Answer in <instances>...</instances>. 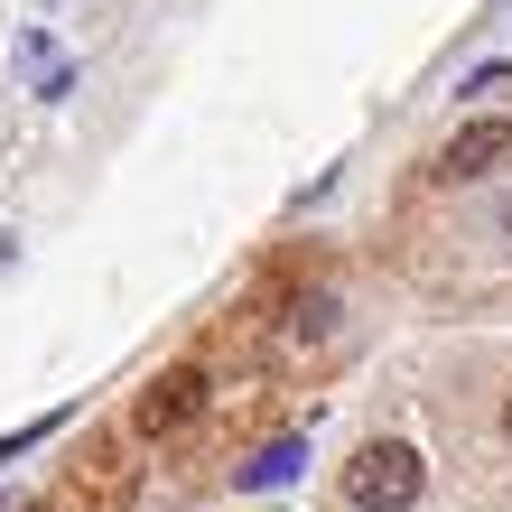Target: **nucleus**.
Here are the masks:
<instances>
[{
  "label": "nucleus",
  "mask_w": 512,
  "mask_h": 512,
  "mask_svg": "<svg viewBox=\"0 0 512 512\" xmlns=\"http://www.w3.org/2000/svg\"><path fill=\"white\" fill-rule=\"evenodd\" d=\"M419 494H429V457L410 438H364L345 457V503L354 512H410Z\"/></svg>",
  "instance_id": "nucleus-1"
},
{
  "label": "nucleus",
  "mask_w": 512,
  "mask_h": 512,
  "mask_svg": "<svg viewBox=\"0 0 512 512\" xmlns=\"http://www.w3.org/2000/svg\"><path fill=\"white\" fill-rule=\"evenodd\" d=\"M10 66H19V84H28V94H47V103L75 84V56L56 47L47 28H19V38H10Z\"/></svg>",
  "instance_id": "nucleus-2"
},
{
  "label": "nucleus",
  "mask_w": 512,
  "mask_h": 512,
  "mask_svg": "<svg viewBox=\"0 0 512 512\" xmlns=\"http://www.w3.org/2000/svg\"><path fill=\"white\" fill-rule=\"evenodd\" d=\"M205 401V373L196 364H177V373H159V391H140V438H168L177 419H187Z\"/></svg>",
  "instance_id": "nucleus-3"
},
{
  "label": "nucleus",
  "mask_w": 512,
  "mask_h": 512,
  "mask_svg": "<svg viewBox=\"0 0 512 512\" xmlns=\"http://www.w3.org/2000/svg\"><path fill=\"white\" fill-rule=\"evenodd\" d=\"M503 149H512V122H475L466 140H447V159H438V177H447V187H457V177H485V168L503 159Z\"/></svg>",
  "instance_id": "nucleus-4"
},
{
  "label": "nucleus",
  "mask_w": 512,
  "mask_h": 512,
  "mask_svg": "<svg viewBox=\"0 0 512 512\" xmlns=\"http://www.w3.org/2000/svg\"><path fill=\"white\" fill-rule=\"evenodd\" d=\"M298 466H308V447H298V438H270L233 485H243V494H270V485H298Z\"/></svg>",
  "instance_id": "nucleus-5"
},
{
  "label": "nucleus",
  "mask_w": 512,
  "mask_h": 512,
  "mask_svg": "<svg viewBox=\"0 0 512 512\" xmlns=\"http://www.w3.org/2000/svg\"><path fill=\"white\" fill-rule=\"evenodd\" d=\"M56 419H66V410H47V419H28V429H10V438H0V466H10V457H28V447H38Z\"/></svg>",
  "instance_id": "nucleus-6"
},
{
  "label": "nucleus",
  "mask_w": 512,
  "mask_h": 512,
  "mask_svg": "<svg viewBox=\"0 0 512 512\" xmlns=\"http://www.w3.org/2000/svg\"><path fill=\"white\" fill-rule=\"evenodd\" d=\"M494 84H512V66H475V75L457 84V94H466V103H485V94H494Z\"/></svg>",
  "instance_id": "nucleus-7"
},
{
  "label": "nucleus",
  "mask_w": 512,
  "mask_h": 512,
  "mask_svg": "<svg viewBox=\"0 0 512 512\" xmlns=\"http://www.w3.org/2000/svg\"><path fill=\"white\" fill-rule=\"evenodd\" d=\"M503 438H512V391H503Z\"/></svg>",
  "instance_id": "nucleus-8"
}]
</instances>
